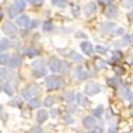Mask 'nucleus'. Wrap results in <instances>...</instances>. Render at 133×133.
<instances>
[{
	"mask_svg": "<svg viewBox=\"0 0 133 133\" xmlns=\"http://www.w3.org/2000/svg\"><path fill=\"white\" fill-rule=\"evenodd\" d=\"M26 9V1L24 0H16V1L9 8V16L11 18L16 17L20 12Z\"/></svg>",
	"mask_w": 133,
	"mask_h": 133,
	"instance_id": "obj_1",
	"label": "nucleus"
},
{
	"mask_svg": "<svg viewBox=\"0 0 133 133\" xmlns=\"http://www.w3.org/2000/svg\"><path fill=\"white\" fill-rule=\"evenodd\" d=\"M46 87L48 91H54V90H58L59 87L62 86L63 81L61 80L60 77H55V76H50L48 78H46Z\"/></svg>",
	"mask_w": 133,
	"mask_h": 133,
	"instance_id": "obj_2",
	"label": "nucleus"
},
{
	"mask_svg": "<svg viewBox=\"0 0 133 133\" xmlns=\"http://www.w3.org/2000/svg\"><path fill=\"white\" fill-rule=\"evenodd\" d=\"M101 91V87L98 83L96 82H88L86 85H85V93L88 95V96H94L96 94H98L99 92Z\"/></svg>",
	"mask_w": 133,
	"mask_h": 133,
	"instance_id": "obj_3",
	"label": "nucleus"
},
{
	"mask_svg": "<svg viewBox=\"0 0 133 133\" xmlns=\"http://www.w3.org/2000/svg\"><path fill=\"white\" fill-rule=\"evenodd\" d=\"M37 92H39L38 87L36 85H31L27 88H25V90L21 91V96H23L26 100H30V99H32V97L34 96Z\"/></svg>",
	"mask_w": 133,
	"mask_h": 133,
	"instance_id": "obj_4",
	"label": "nucleus"
},
{
	"mask_svg": "<svg viewBox=\"0 0 133 133\" xmlns=\"http://www.w3.org/2000/svg\"><path fill=\"white\" fill-rule=\"evenodd\" d=\"M1 29L3 31V33H5L6 35H11L13 36L17 33V28L14 24H12L11 21H4L3 25L1 26Z\"/></svg>",
	"mask_w": 133,
	"mask_h": 133,
	"instance_id": "obj_5",
	"label": "nucleus"
},
{
	"mask_svg": "<svg viewBox=\"0 0 133 133\" xmlns=\"http://www.w3.org/2000/svg\"><path fill=\"white\" fill-rule=\"evenodd\" d=\"M47 118H48V113H47L46 110H39L37 112V114H36V121H37V124H39V125L44 124L47 120Z\"/></svg>",
	"mask_w": 133,
	"mask_h": 133,
	"instance_id": "obj_6",
	"label": "nucleus"
},
{
	"mask_svg": "<svg viewBox=\"0 0 133 133\" xmlns=\"http://www.w3.org/2000/svg\"><path fill=\"white\" fill-rule=\"evenodd\" d=\"M16 24L20 27H23V28H27L30 24V19L27 15H21L16 19Z\"/></svg>",
	"mask_w": 133,
	"mask_h": 133,
	"instance_id": "obj_7",
	"label": "nucleus"
},
{
	"mask_svg": "<svg viewBox=\"0 0 133 133\" xmlns=\"http://www.w3.org/2000/svg\"><path fill=\"white\" fill-rule=\"evenodd\" d=\"M80 47H81L82 51H83L85 54H92V53H93L94 48H93V45H92L90 42H82V43L80 44Z\"/></svg>",
	"mask_w": 133,
	"mask_h": 133,
	"instance_id": "obj_8",
	"label": "nucleus"
},
{
	"mask_svg": "<svg viewBox=\"0 0 133 133\" xmlns=\"http://www.w3.org/2000/svg\"><path fill=\"white\" fill-rule=\"evenodd\" d=\"M96 4L94 2H90L88 4H86L84 6V13L86 16H91L92 14H94L96 12Z\"/></svg>",
	"mask_w": 133,
	"mask_h": 133,
	"instance_id": "obj_9",
	"label": "nucleus"
},
{
	"mask_svg": "<svg viewBox=\"0 0 133 133\" xmlns=\"http://www.w3.org/2000/svg\"><path fill=\"white\" fill-rule=\"evenodd\" d=\"M60 63H61V61L59 59L52 58L51 61L49 62V68H50V70L53 71V72L58 71L59 70V67H60Z\"/></svg>",
	"mask_w": 133,
	"mask_h": 133,
	"instance_id": "obj_10",
	"label": "nucleus"
},
{
	"mask_svg": "<svg viewBox=\"0 0 133 133\" xmlns=\"http://www.w3.org/2000/svg\"><path fill=\"white\" fill-rule=\"evenodd\" d=\"M95 124H96V120L92 116H86L84 118V120H83V125H84V127L86 129H91L92 127L95 126Z\"/></svg>",
	"mask_w": 133,
	"mask_h": 133,
	"instance_id": "obj_11",
	"label": "nucleus"
},
{
	"mask_svg": "<svg viewBox=\"0 0 133 133\" xmlns=\"http://www.w3.org/2000/svg\"><path fill=\"white\" fill-rule=\"evenodd\" d=\"M32 74H33V76H34L35 78H42V77L46 76L47 70H46L45 68H44L43 66H39V67H37L36 69H33Z\"/></svg>",
	"mask_w": 133,
	"mask_h": 133,
	"instance_id": "obj_12",
	"label": "nucleus"
},
{
	"mask_svg": "<svg viewBox=\"0 0 133 133\" xmlns=\"http://www.w3.org/2000/svg\"><path fill=\"white\" fill-rule=\"evenodd\" d=\"M104 14L110 17V18H112V17H116L117 14H118V10L116 6H109L105 11H104Z\"/></svg>",
	"mask_w": 133,
	"mask_h": 133,
	"instance_id": "obj_13",
	"label": "nucleus"
},
{
	"mask_svg": "<svg viewBox=\"0 0 133 133\" xmlns=\"http://www.w3.org/2000/svg\"><path fill=\"white\" fill-rule=\"evenodd\" d=\"M37 53L38 51L34 47H27L23 49V54L27 55V57H35V55H37Z\"/></svg>",
	"mask_w": 133,
	"mask_h": 133,
	"instance_id": "obj_14",
	"label": "nucleus"
},
{
	"mask_svg": "<svg viewBox=\"0 0 133 133\" xmlns=\"http://www.w3.org/2000/svg\"><path fill=\"white\" fill-rule=\"evenodd\" d=\"M63 98H64L67 102L71 103V102H74V101H75V99H76V95H75V93H74L72 91H67V92H65V93H64Z\"/></svg>",
	"mask_w": 133,
	"mask_h": 133,
	"instance_id": "obj_15",
	"label": "nucleus"
},
{
	"mask_svg": "<svg viewBox=\"0 0 133 133\" xmlns=\"http://www.w3.org/2000/svg\"><path fill=\"white\" fill-rule=\"evenodd\" d=\"M77 100H78L79 104L82 105V107H86V105L90 104V101H88V99H87L84 95H82V94H78V95H77Z\"/></svg>",
	"mask_w": 133,
	"mask_h": 133,
	"instance_id": "obj_16",
	"label": "nucleus"
},
{
	"mask_svg": "<svg viewBox=\"0 0 133 133\" xmlns=\"http://www.w3.org/2000/svg\"><path fill=\"white\" fill-rule=\"evenodd\" d=\"M108 84H109L111 87L117 88L118 86H120L121 80H120L119 78H110V79H108Z\"/></svg>",
	"mask_w": 133,
	"mask_h": 133,
	"instance_id": "obj_17",
	"label": "nucleus"
},
{
	"mask_svg": "<svg viewBox=\"0 0 133 133\" xmlns=\"http://www.w3.org/2000/svg\"><path fill=\"white\" fill-rule=\"evenodd\" d=\"M75 76H76V78L78 79V80H85L86 79V77H87V75H86V72L82 69V68H78L76 70V74H75Z\"/></svg>",
	"mask_w": 133,
	"mask_h": 133,
	"instance_id": "obj_18",
	"label": "nucleus"
},
{
	"mask_svg": "<svg viewBox=\"0 0 133 133\" xmlns=\"http://www.w3.org/2000/svg\"><path fill=\"white\" fill-rule=\"evenodd\" d=\"M19 64H20V59L18 57H12L9 60V65L11 68H16Z\"/></svg>",
	"mask_w": 133,
	"mask_h": 133,
	"instance_id": "obj_19",
	"label": "nucleus"
},
{
	"mask_svg": "<svg viewBox=\"0 0 133 133\" xmlns=\"http://www.w3.org/2000/svg\"><path fill=\"white\" fill-rule=\"evenodd\" d=\"M10 47V41L8 38H2L0 41V52L6 50Z\"/></svg>",
	"mask_w": 133,
	"mask_h": 133,
	"instance_id": "obj_20",
	"label": "nucleus"
},
{
	"mask_svg": "<svg viewBox=\"0 0 133 133\" xmlns=\"http://www.w3.org/2000/svg\"><path fill=\"white\" fill-rule=\"evenodd\" d=\"M115 27V24L113 23H105V24H102L101 25V30L103 32H111Z\"/></svg>",
	"mask_w": 133,
	"mask_h": 133,
	"instance_id": "obj_21",
	"label": "nucleus"
},
{
	"mask_svg": "<svg viewBox=\"0 0 133 133\" xmlns=\"http://www.w3.org/2000/svg\"><path fill=\"white\" fill-rule=\"evenodd\" d=\"M3 91H4L5 94L9 95V96H12V95L14 94V88H13V86L11 85L10 83H5V84L3 85Z\"/></svg>",
	"mask_w": 133,
	"mask_h": 133,
	"instance_id": "obj_22",
	"label": "nucleus"
},
{
	"mask_svg": "<svg viewBox=\"0 0 133 133\" xmlns=\"http://www.w3.org/2000/svg\"><path fill=\"white\" fill-rule=\"evenodd\" d=\"M28 107L31 108V109H36V108L41 107V101L38 100V99H30Z\"/></svg>",
	"mask_w": 133,
	"mask_h": 133,
	"instance_id": "obj_23",
	"label": "nucleus"
},
{
	"mask_svg": "<svg viewBox=\"0 0 133 133\" xmlns=\"http://www.w3.org/2000/svg\"><path fill=\"white\" fill-rule=\"evenodd\" d=\"M102 113H103V107H102V105H98L96 109L93 110V114H94V116H96L97 118H100L101 115H102Z\"/></svg>",
	"mask_w": 133,
	"mask_h": 133,
	"instance_id": "obj_24",
	"label": "nucleus"
},
{
	"mask_svg": "<svg viewBox=\"0 0 133 133\" xmlns=\"http://www.w3.org/2000/svg\"><path fill=\"white\" fill-rule=\"evenodd\" d=\"M70 59L72 60V61H75L76 63H81L82 62V57L79 54V53H77V52H71L70 53Z\"/></svg>",
	"mask_w": 133,
	"mask_h": 133,
	"instance_id": "obj_25",
	"label": "nucleus"
},
{
	"mask_svg": "<svg viewBox=\"0 0 133 133\" xmlns=\"http://www.w3.org/2000/svg\"><path fill=\"white\" fill-rule=\"evenodd\" d=\"M95 66L97 69H103L105 67V62L101 59H96L95 60Z\"/></svg>",
	"mask_w": 133,
	"mask_h": 133,
	"instance_id": "obj_26",
	"label": "nucleus"
},
{
	"mask_svg": "<svg viewBox=\"0 0 133 133\" xmlns=\"http://www.w3.org/2000/svg\"><path fill=\"white\" fill-rule=\"evenodd\" d=\"M68 70V64L66 63L65 61H61V63H60V67H59V72H66Z\"/></svg>",
	"mask_w": 133,
	"mask_h": 133,
	"instance_id": "obj_27",
	"label": "nucleus"
},
{
	"mask_svg": "<svg viewBox=\"0 0 133 133\" xmlns=\"http://www.w3.org/2000/svg\"><path fill=\"white\" fill-rule=\"evenodd\" d=\"M51 1H52V4L57 5L59 8H64V6H66V4H67L66 0H51Z\"/></svg>",
	"mask_w": 133,
	"mask_h": 133,
	"instance_id": "obj_28",
	"label": "nucleus"
},
{
	"mask_svg": "<svg viewBox=\"0 0 133 133\" xmlns=\"http://www.w3.org/2000/svg\"><path fill=\"white\" fill-rule=\"evenodd\" d=\"M9 55L8 54H1L0 55V64L1 65H8L9 64Z\"/></svg>",
	"mask_w": 133,
	"mask_h": 133,
	"instance_id": "obj_29",
	"label": "nucleus"
},
{
	"mask_svg": "<svg viewBox=\"0 0 133 133\" xmlns=\"http://www.w3.org/2000/svg\"><path fill=\"white\" fill-rule=\"evenodd\" d=\"M11 105H13V107H17V108H19V107H21L23 105V101L20 100V98H18V97H16V98H14L12 101H11Z\"/></svg>",
	"mask_w": 133,
	"mask_h": 133,
	"instance_id": "obj_30",
	"label": "nucleus"
},
{
	"mask_svg": "<svg viewBox=\"0 0 133 133\" xmlns=\"http://www.w3.org/2000/svg\"><path fill=\"white\" fill-rule=\"evenodd\" d=\"M121 58H123V54H121L119 51H114V52H113L112 60H113L114 62H118V61H120Z\"/></svg>",
	"mask_w": 133,
	"mask_h": 133,
	"instance_id": "obj_31",
	"label": "nucleus"
},
{
	"mask_svg": "<svg viewBox=\"0 0 133 133\" xmlns=\"http://www.w3.org/2000/svg\"><path fill=\"white\" fill-rule=\"evenodd\" d=\"M53 103H54V100H53V98H52L51 96L46 97L45 100H44V104H45L46 107H51Z\"/></svg>",
	"mask_w": 133,
	"mask_h": 133,
	"instance_id": "obj_32",
	"label": "nucleus"
},
{
	"mask_svg": "<svg viewBox=\"0 0 133 133\" xmlns=\"http://www.w3.org/2000/svg\"><path fill=\"white\" fill-rule=\"evenodd\" d=\"M8 75H9V72H8V70L6 69H0V79L1 80H6V79H9L8 78Z\"/></svg>",
	"mask_w": 133,
	"mask_h": 133,
	"instance_id": "obj_33",
	"label": "nucleus"
},
{
	"mask_svg": "<svg viewBox=\"0 0 133 133\" xmlns=\"http://www.w3.org/2000/svg\"><path fill=\"white\" fill-rule=\"evenodd\" d=\"M121 5H123L124 8H131L133 5V0H123L121 1Z\"/></svg>",
	"mask_w": 133,
	"mask_h": 133,
	"instance_id": "obj_34",
	"label": "nucleus"
},
{
	"mask_svg": "<svg viewBox=\"0 0 133 133\" xmlns=\"http://www.w3.org/2000/svg\"><path fill=\"white\" fill-rule=\"evenodd\" d=\"M52 29V24L50 21H46V23H44L43 25V30L44 31H50Z\"/></svg>",
	"mask_w": 133,
	"mask_h": 133,
	"instance_id": "obj_35",
	"label": "nucleus"
},
{
	"mask_svg": "<svg viewBox=\"0 0 133 133\" xmlns=\"http://www.w3.org/2000/svg\"><path fill=\"white\" fill-rule=\"evenodd\" d=\"M96 51H97L98 53H100V54H105V53H107V49L103 48L102 46H97V47H96Z\"/></svg>",
	"mask_w": 133,
	"mask_h": 133,
	"instance_id": "obj_36",
	"label": "nucleus"
},
{
	"mask_svg": "<svg viewBox=\"0 0 133 133\" xmlns=\"http://www.w3.org/2000/svg\"><path fill=\"white\" fill-rule=\"evenodd\" d=\"M114 71L116 75H123L124 74V68L119 67V66H115L114 67Z\"/></svg>",
	"mask_w": 133,
	"mask_h": 133,
	"instance_id": "obj_37",
	"label": "nucleus"
},
{
	"mask_svg": "<svg viewBox=\"0 0 133 133\" xmlns=\"http://www.w3.org/2000/svg\"><path fill=\"white\" fill-rule=\"evenodd\" d=\"M63 119L65 120V123H66V124H72V123H74V119H72L70 116H68V115L63 116Z\"/></svg>",
	"mask_w": 133,
	"mask_h": 133,
	"instance_id": "obj_38",
	"label": "nucleus"
},
{
	"mask_svg": "<svg viewBox=\"0 0 133 133\" xmlns=\"http://www.w3.org/2000/svg\"><path fill=\"white\" fill-rule=\"evenodd\" d=\"M38 25V21L37 20H30V24H29V27H30V29H33V28H35L36 26Z\"/></svg>",
	"mask_w": 133,
	"mask_h": 133,
	"instance_id": "obj_39",
	"label": "nucleus"
},
{
	"mask_svg": "<svg viewBox=\"0 0 133 133\" xmlns=\"http://www.w3.org/2000/svg\"><path fill=\"white\" fill-rule=\"evenodd\" d=\"M100 3H102V4H105V5H110L111 3H112L114 0H98Z\"/></svg>",
	"mask_w": 133,
	"mask_h": 133,
	"instance_id": "obj_40",
	"label": "nucleus"
},
{
	"mask_svg": "<svg viewBox=\"0 0 133 133\" xmlns=\"http://www.w3.org/2000/svg\"><path fill=\"white\" fill-rule=\"evenodd\" d=\"M103 130H102V128L100 127V126H95V128L92 130V132H98V133H101Z\"/></svg>",
	"mask_w": 133,
	"mask_h": 133,
	"instance_id": "obj_41",
	"label": "nucleus"
},
{
	"mask_svg": "<svg viewBox=\"0 0 133 133\" xmlns=\"http://www.w3.org/2000/svg\"><path fill=\"white\" fill-rule=\"evenodd\" d=\"M43 65H44L43 60H38L37 62H36V61L33 62V66H37V67H39V66H43Z\"/></svg>",
	"mask_w": 133,
	"mask_h": 133,
	"instance_id": "obj_42",
	"label": "nucleus"
},
{
	"mask_svg": "<svg viewBox=\"0 0 133 133\" xmlns=\"http://www.w3.org/2000/svg\"><path fill=\"white\" fill-rule=\"evenodd\" d=\"M127 97H128V100L129 101H131V102H133V93H130V92H128L127 93Z\"/></svg>",
	"mask_w": 133,
	"mask_h": 133,
	"instance_id": "obj_43",
	"label": "nucleus"
},
{
	"mask_svg": "<svg viewBox=\"0 0 133 133\" xmlns=\"http://www.w3.org/2000/svg\"><path fill=\"white\" fill-rule=\"evenodd\" d=\"M50 114H51V116H57L58 115V110L57 109H51Z\"/></svg>",
	"mask_w": 133,
	"mask_h": 133,
	"instance_id": "obj_44",
	"label": "nucleus"
},
{
	"mask_svg": "<svg viewBox=\"0 0 133 133\" xmlns=\"http://www.w3.org/2000/svg\"><path fill=\"white\" fill-rule=\"evenodd\" d=\"M43 2H44V0H33L32 3H34V4H36V5H41Z\"/></svg>",
	"mask_w": 133,
	"mask_h": 133,
	"instance_id": "obj_45",
	"label": "nucleus"
},
{
	"mask_svg": "<svg viewBox=\"0 0 133 133\" xmlns=\"http://www.w3.org/2000/svg\"><path fill=\"white\" fill-rule=\"evenodd\" d=\"M76 36H77V37H84V38L86 37V35L84 34V33H80V32H78V33H77V34H76Z\"/></svg>",
	"mask_w": 133,
	"mask_h": 133,
	"instance_id": "obj_46",
	"label": "nucleus"
},
{
	"mask_svg": "<svg viewBox=\"0 0 133 133\" xmlns=\"http://www.w3.org/2000/svg\"><path fill=\"white\" fill-rule=\"evenodd\" d=\"M31 132H42V130H41L39 128H33V129L31 130Z\"/></svg>",
	"mask_w": 133,
	"mask_h": 133,
	"instance_id": "obj_47",
	"label": "nucleus"
},
{
	"mask_svg": "<svg viewBox=\"0 0 133 133\" xmlns=\"http://www.w3.org/2000/svg\"><path fill=\"white\" fill-rule=\"evenodd\" d=\"M118 33H124V29H119L118 30Z\"/></svg>",
	"mask_w": 133,
	"mask_h": 133,
	"instance_id": "obj_48",
	"label": "nucleus"
},
{
	"mask_svg": "<svg viewBox=\"0 0 133 133\" xmlns=\"http://www.w3.org/2000/svg\"><path fill=\"white\" fill-rule=\"evenodd\" d=\"M2 90H3V86H2V84H1V83H0V92H1Z\"/></svg>",
	"mask_w": 133,
	"mask_h": 133,
	"instance_id": "obj_49",
	"label": "nucleus"
},
{
	"mask_svg": "<svg viewBox=\"0 0 133 133\" xmlns=\"http://www.w3.org/2000/svg\"><path fill=\"white\" fill-rule=\"evenodd\" d=\"M1 111H2V105L0 104V113H1Z\"/></svg>",
	"mask_w": 133,
	"mask_h": 133,
	"instance_id": "obj_50",
	"label": "nucleus"
},
{
	"mask_svg": "<svg viewBox=\"0 0 133 133\" xmlns=\"http://www.w3.org/2000/svg\"><path fill=\"white\" fill-rule=\"evenodd\" d=\"M1 17H2V13H1V11H0V19H1Z\"/></svg>",
	"mask_w": 133,
	"mask_h": 133,
	"instance_id": "obj_51",
	"label": "nucleus"
},
{
	"mask_svg": "<svg viewBox=\"0 0 133 133\" xmlns=\"http://www.w3.org/2000/svg\"><path fill=\"white\" fill-rule=\"evenodd\" d=\"M28 1H29V2H33V0H28Z\"/></svg>",
	"mask_w": 133,
	"mask_h": 133,
	"instance_id": "obj_52",
	"label": "nucleus"
}]
</instances>
